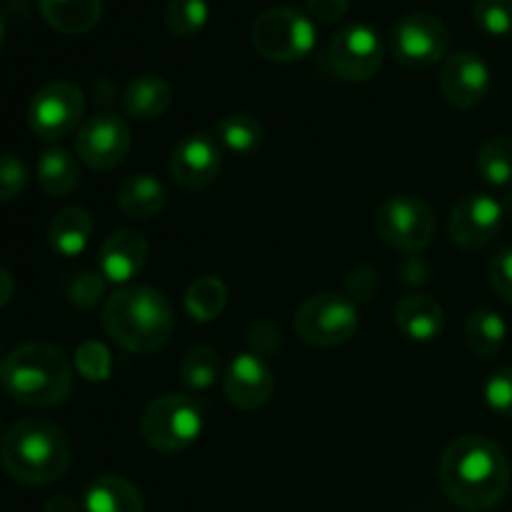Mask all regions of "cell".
I'll return each mask as SVG.
<instances>
[{"mask_svg": "<svg viewBox=\"0 0 512 512\" xmlns=\"http://www.w3.org/2000/svg\"><path fill=\"white\" fill-rule=\"evenodd\" d=\"M440 485L450 503L470 512H485L500 503L510 488V463L503 450L480 435H460L440 458Z\"/></svg>", "mask_w": 512, "mask_h": 512, "instance_id": "obj_1", "label": "cell"}, {"mask_svg": "<svg viewBox=\"0 0 512 512\" xmlns=\"http://www.w3.org/2000/svg\"><path fill=\"white\" fill-rule=\"evenodd\" d=\"M103 325L120 348L150 355L168 343L175 318L170 300L160 290L148 285H125L105 303Z\"/></svg>", "mask_w": 512, "mask_h": 512, "instance_id": "obj_2", "label": "cell"}, {"mask_svg": "<svg viewBox=\"0 0 512 512\" xmlns=\"http://www.w3.org/2000/svg\"><path fill=\"white\" fill-rule=\"evenodd\" d=\"M0 385L15 403L55 408L73 390V370L55 345L25 343L0 363Z\"/></svg>", "mask_w": 512, "mask_h": 512, "instance_id": "obj_3", "label": "cell"}, {"mask_svg": "<svg viewBox=\"0 0 512 512\" xmlns=\"http://www.w3.org/2000/svg\"><path fill=\"white\" fill-rule=\"evenodd\" d=\"M3 468L20 485H50L70 465V440L63 428L43 418H25L8 430L0 445Z\"/></svg>", "mask_w": 512, "mask_h": 512, "instance_id": "obj_4", "label": "cell"}, {"mask_svg": "<svg viewBox=\"0 0 512 512\" xmlns=\"http://www.w3.org/2000/svg\"><path fill=\"white\" fill-rule=\"evenodd\" d=\"M140 433L150 448L160 453H178L203 433V410L183 393L158 395L150 400L140 418Z\"/></svg>", "mask_w": 512, "mask_h": 512, "instance_id": "obj_5", "label": "cell"}, {"mask_svg": "<svg viewBox=\"0 0 512 512\" xmlns=\"http://www.w3.org/2000/svg\"><path fill=\"white\" fill-rule=\"evenodd\" d=\"M255 50L265 60L273 63H295L305 55L313 53L315 40V20L290 5H278L268 8L255 18L253 30H250Z\"/></svg>", "mask_w": 512, "mask_h": 512, "instance_id": "obj_6", "label": "cell"}, {"mask_svg": "<svg viewBox=\"0 0 512 512\" xmlns=\"http://www.w3.org/2000/svg\"><path fill=\"white\" fill-rule=\"evenodd\" d=\"M358 308L338 293H320L305 300L295 313V330L315 348H335L348 343L358 330Z\"/></svg>", "mask_w": 512, "mask_h": 512, "instance_id": "obj_7", "label": "cell"}, {"mask_svg": "<svg viewBox=\"0 0 512 512\" xmlns=\"http://www.w3.org/2000/svg\"><path fill=\"white\" fill-rule=\"evenodd\" d=\"M378 235L403 253H420L433 243V208L418 195H393L383 200L375 213Z\"/></svg>", "mask_w": 512, "mask_h": 512, "instance_id": "obj_8", "label": "cell"}, {"mask_svg": "<svg viewBox=\"0 0 512 512\" xmlns=\"http://www.w3.org/2000/svg\"><path fill=\"white\" fill-rule=\"evenodd\" d=\"M450 45V33L443 18L433 13H408L393 28V53L400 65L413 70L433 68L445 58Z\"/></svg>", "mask_w": 512, "mask_h": 512, "instance_id": "obj_9", "label": "cell"}, {"mask_svg": "<svg viewBox=\"0 0 512 512\" xmlns=\"http://www.w3.org/2000/svg\"><path fill=\"white\" fill-rule=\"evenodd\" d=\"M85 95L70 80H53L33 95L28 105V125L38 138L60 140L83 120Z\"/></svg>", "mask_w": 512, "mask_h": 512, "instance_id": "obj_10", "label": "cell"}, {"mask_svg": "<svg viewBox=\"0 0 512 512\" xmlns=\"http://www.w3.org/2000/svg\"><path fill=\"white\" fill-rule=\"evenodd\" d=\"M328 63L350 83H365L383 68V40L368 23H350L333 35Z\"/></svg>", "mask_w": 512, "mask_h": 512, "instance_id": "obj_11", "label": "cell"}, {"mask_svg": "<svg viewBox=\"0 0 512 512\" xmlns=\"http://www.w3.org/2000/svg\"><path fill=\"white\" fill-rule=\"evenodd\" d=\"M130 145H133V135H130L128 123L110 113L85 120L75 138L78 158L90 170H100V173L118 168L128 158Z\"/></svg>", "mask_w": 512, "mask_h": 512, "instance_id": "obj_12", "label": "cell"}, {"mask_svg": "<svg viewBox=\"0 0 512 512\" xmlns=\"http://www.w3.org/2000/svg\"><path fill=\"white\" fill-rule=\"evenodd\" d=\"M503 228V205L485 193H470L450 213V238L463 250H483Z\"/></svg>", "mask_w": 512, "mask_h": 512, "instance_id": "obj_13", "label": "cell"}, {"mask_svg": "<svg viewBox=\"0 0 512 512\" xmlns=\"http://www.w3.org/2000/svg\"><path fill=\"white\" fill-rule=\"evenodd\" d=\"M223 168L220 145L213 135L195 133L180 140L170 155V175L188 193L210 188Z\"/></svg>", "mask_w": 512, "mask_h": 512, "instance_id": "obj_14", "label": "cell"}, {"mask_svg": "<svg viewBox=\"0 0 512 512\" xmlns=\"http://www.w3.org/2000/svg\"><path fill=\"white\" fill-rule=\"evenodd\" d=\"M440 90L455 108H478L490 90V68L478 53L450 55L440 70Z\"/></svg>", "mask_w": 512, "mask_h": 512, "instance_id": "obj_15", "label": "cell"}, {"mask_svg": "<svg viewBox=\"0 0 512 512\" xmlns=\"http://www.w3.org/2000/svg\"><path fill=\"white\" fill-rule=\"evenodd\" d=\"M275 388L273 370L263 358L253 353H243L228 365L223 378V390L230 403L240 410L263 408Z\"/></svg>", "mask_w": 512, "mask_h": 512, "instance_id": "obj_16", "label": "cell"}, {"mask_svg": "<svg viewBox=\"0 0 512 512\" xmlns=\"http://www.w3.org/2000/svg\"><path fill=\"white\" fill-rule=\"evenodd\" d=\"M148 240L133 228H120L103 240L98 253L100 275L110 283L128 285L148 263Z\"/></svg>", "mask_w": 512, "mask_h": 512, "instance_id": "obj_17", "label": "cell"}, {"mask_svg": "<svg viewBox=\"0 0 512 512\" xmlns=\"http://www.w3.org/2000/svg\"><path fill=\"white\" fill-rule=\"evenodd\" d=\"M395 323L405 338L415 343H430L443 333L445 315L438 300L428 295H408L395 308Z\"/></svg>", "mask_w": 512, "mask_h": 512, "instance_id": "obj_18", "label": "cell"}, {"mask_svg": "<svg viewBox=\"0 0 512 512\" xmlns=\"http://www.w3.org/2000/svg\"><path fill=\"white\" fill-rule=\"evenodd\" d=\"M165 203H168V193L155 175H128L118 185V205L128 218L153 220L155 215L163 213Z\"/></svg>", "mask_w": 512, "mask_h": 512, "instance_id": "obj_19", "label": "cell"}, {"mask_svg": "<svg viewBox=\"0 0 512 512\" xmlns=\"http://www.w3.org/2000/svg\"><path fill=\"white\" fill-rule=\"evenodd\" d=\"M40 15L53 30L65 35H83L98 25L103 0H38Z\"/></svg>", "mask_w": 512, "mask_h": 512, "instance_id": "obj_20", "label": "cell"}, {"mask_svg": "<svg viewBox=\"0 0 512 512\" xmlns=\"http://www.w3.org/2000/svg\"><path fill=\"white\" fill-rule=\"evenodd\" d=\"M173 90L160 75H138L123 93V108L135 120H158L168 113Z\"/></svg>", "mask_w": 512, "mask_h": 512, "instance_id": "obj_21", "label": "cell"}, {"mask_svg": "<svg viewBox=\"0 0 512 512\" xmlns=\"http://www.w3.org/2000/svg\"><path fill=\"white\" fill-rule=\"evenodd\" d=\"M85 512H143V495L120 475H100L85 490Z\"/></svg>", "mask_w": 512, "mask_h": 512, "instance_id": "obj_22", "label": "cell"}, {"mask_svg": "<svg viewBox=\"0 0 512 512\" xmlns=\"http://www.w3.org/2000/svg\"><path fill=\"white\" fill-rule=\"evenodd\" d=\"M93 235V218L83 208H65L53 218L48 228V243L63 258L83 253Z\"/></svg>", "mask_w": 512, "mask_h": 512, "instance_id": "obj_23", "label": "cell"}, {"mask_svg": "<svg viewBox=\"0 0 512 512\" xmlns=\"http://www.w3.org/2000/svg\"><path fill=\"white\" fill-rule=\"evenodd\" d=\"M40 188L53 198L70 195L80 183V165L65 148H48L38 160Z\"/></svg>", "mask_w": 512, "mask_h": 512, "instance_id": "obj_24", "label": "cell"}, {"mask_svg": "<svg viewBox=\"0 0 512 512\" xmlns=\"http://www.w3.org/2000/svg\"><path fill=\"white\" fill-rule=\"evenodd\" d=\"M228 305V288L218 275H203L185 290V310L198 323H210Z\"/></svg>", "mask_w": 512, "mask_h": 512, "instance_id": "obj_25", "label": "cell"}, {"mask_svg": "<svg viewBox=\"0 0 512 512\" xmlns=\"http://www.w3.org/2000/svg\"><path fill=\"white\" fill-rule=\"evenodd\" d=\"M505 338H508V325L495 310H475L465 320V340H468L470 350L483 358L498 353Z\"/></svg>", "mask_w": 512, "mask_h": 512, "instance_id": "obj_26", "label": "cell"}, {"mask_svg": "<svg viewBox=\"0 0 512 512\" xmlns=\"http://www.w3.org/2000/svg\"><path fill=\"white\" fill-rule=\"evenodd\" d=\"M263 135L265 130L260 125V120L248 113L228 115V118H223L215 125V138H218V143H223L225 148L238 155L255 153L263 145Z\"/></svg>", "mask_w": 512, "mask_h": 512, "instance_id": "obj_27", "label": "cell"}, {"mask_svg": "<svg viewBox=\"0 0 512 512\" xmlns=\"http://www.w3.org/2000/svg\"><path fill=\"white\" fill-rule=\"evenodd\" d=\"M478 173L488 185L503 188L512 183V140L493 135L478 150Z\"/></svg>", "mask_w": 512, "mask_h": 512, "instance_id": "obj_28", "label": "cell"}, {"mask_svg": "<svg viewBox=\"0 0 512 512\" xmlns=\"http://www.w3.org/2000/svg\"><path fill=\"white\" fill-rule=\"evenodd\" d=\"M220 378V355L208 345H195L183 355L180 363V383L188 390L203 393L213 388L215 380Z\"/></svg>", "mask_w": 512, "mask_h": 512, "instance_id": "obj_29", "label": "cell"}, {"mask_svg": "<svg viewBox=\"0 0 512 512\" xmlns=\"http://www.w3.org/2000/svg\"><path fill=\"white\" fill-rule=\"evenodd\" d=\"M208 0H168L165 5V23L175 38H193L208 25Z\"/></svg>", "mask_w": 512, "mask_h": 512, "instance_id": "obj_30", "label": "cell"}, {"mask_svg": "<svg viewBox=\"0 0 512 512\" xmlns=\"http://www.w3.org/2000/svg\"><path fill=\"white\" fill-rule=\"evenodd\" d=\"M473 20L483 33L505 38L512 33V0H475Z\"/></svg>", "mask_w": 512, "mask_h": 512, "instance_id": "obj_31", "label": "cell"}, {"mask_svg": "<svg viewBox=\"0 0 512 512\" xmlns=\"http://www.w3.org/2000/svg\"><path fill=\"white\" fill-rule=\"evenodd\" d=\"M75 365H78V373L83 375L85 380H105L110 375V353L103 343H95V340H88V343L80 345L75 350Z\"/></svg>", "mask_w": 512, "mask_h": 512, "instance_id": "obj_32", "label": "cell"}, {"mask_svg": "<svg viewBox=\"0 0 512 512\" xmlns=\"http://www.w3.org/2000/svg\"><path fill=\"white\" fill-rule=\"evenodd\" d=\"M28 188V165L18 155H0V203H10Z\"/></svg>", "mask_w": 512, "mask_h": 512, "instance_id": "obj_33", "label": "cell"}, {"mask_svg": "<svg viewBox=\"0 0 512 512\" xmlns=\"http://www.w3.org/2000/svg\"><path fill=\"white\" fill-rule=\"evenodd\" d=\"M485 403L498 415L512 418V368H503L490 375L485 383Z\"/></svg>", "mask_w": 512, "mask_h": 512, "instance_id": "obj_34", "label": "cell"}, {"mask_svg": "<svg viewBox=\"0 0 512 512\" xmlns=\"http://www.w3.org/2000/svg\"><path fill=\"white\" fill-rule=\"evenodd\" d=\"M105 293V278L100 273H80L70 285V300L80 308H90Z\"/></svg>", "mask_w": 512, "mask_h": 512, "instance_id": "obj_35", "label": "cell"}, {"mask_svg": "<svg viewBox=\"0 0 512 512\" xmlns=\"http://www.w3.org/2000/svg\"><path fill=\"white\" fill-rule=\"evenodd\" d=\"M488 275L490 285H493V290L498 293V298L512 305V248L500 250V253L495 255L493 263H490Z\"/></svg>", "mask_w": 512, "mask_h": 512, "instance_id": "obj_36", "label": "cell"}, {"mask_svg": "<svg viewBox=\"0 0 512 512\" xmlns=\"http://www.w3.org/2000/svg\"><path fill=\"white\" fill-rule=\"evenodd\" d=\"M308 5V15L315 23H338L350 8V0H305Z\"/></svg>", "mask_w": 512, "mask_h": 512, "instance_id": "obj_37", "label": "cell"}, {"mask_svg": "<svg viewBox=\"0 0 512 512\" xmlns=\"http://www.w3.org/2000/svg\"><path fill=\"white\" fill-rule=\"evenodd\" d=\"M15 293V280L13 275L8 273V270L0 265V308H5V305L10 303V298H13Z\"/></svg>", "mask_w": 512, "mask_h": 512, "instance_id": "obj_38", "label": "cell"}, {"mask_svg": "<svg viewBox=\"0 0 512 512\" xmlns=\"http://www.w3.org/2000/svg\"><path fill=\"white\" fill-rule=\"evenodd\" d=\"M45 512H78V505H75V500L68 498V495H58V498L48 500Z\"/></svg>", "mask_w": 512, "mask_h": 512, "instance_id": "obj_39", "label": "cell"}, {"mask_svg": "<svg viewBox=\"0 0 512 512\" xmlns=\"http://www.w3.org/2000/svg\"><path fill=\"white\" fill-rule=\"evenodd\" d=\"M3 38H5V23H3V15H0V45H3Z\"/></svg>", "mask_w": 512, "mask_h": 512, "instance_id": "obj_40", "label": "cell"}]
</instances>
